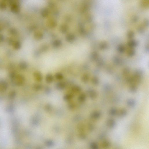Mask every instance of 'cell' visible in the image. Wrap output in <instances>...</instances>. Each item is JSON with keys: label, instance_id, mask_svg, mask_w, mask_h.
<instances>
[{"label": "cell", "instance_id": "cell-1", "mask_svg": "<svg viewBox=\"0 0 149 149\" xmlns=\"http://www.w3.org/2000/svg\"><path fill=\"white\" fill-rule=\"evenodd\" d=\"M133 149H143L142 148L140 147L136 148Z\"/></svg>", "mask_w": 149, "mask_h": 149}]
</instances>
